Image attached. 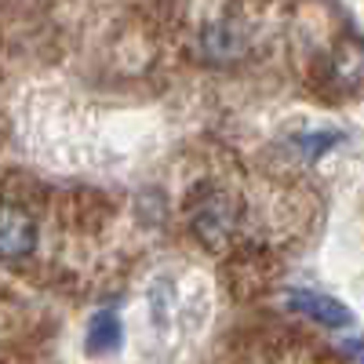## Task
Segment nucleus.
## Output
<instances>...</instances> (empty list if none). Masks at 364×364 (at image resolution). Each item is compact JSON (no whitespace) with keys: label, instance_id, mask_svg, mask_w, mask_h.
Masks as SVG:
<instances>
[{"label":"nucleus","instance_id":"7","mask_svg":"<svg viewBox=\"0 0 364 364\" xmlns=\"http://www.w3.org/2000/svg\"><path fill=\"white\" fill-rule=\"evenodd\" d=\"M299 142H302V154H306V157H317V154H324L331 142H339V135L336 132H321V135H302Z\"/></svg>","mask_w":364,"mask_h":364},{"label":"nucleus","instance_id":"1","mask_svg":"<svg viewBox=\"0 0 364 364\" xmlns=\"http://www.w3.org/2000/svg\"><path fill=\"white\" fill-rule=\"evenodd\" d=\"M190 223H193V233L204 237L208 245H223L240 226V204L226 190L208 186V190H200L197 204L190 208Z\"/></svg>","mask_w":364,"mask_h":364},{"label":"nucleus","instance_id":"6","mask_svg":"<svg viewBox=\"0 0 364 364\" xmlns=\"http://www.w3.org/2000/svg\"><path fill=\"white\" fill-rule=\"evenodd\" d=\"M124 331H120V317L113 310H99L95 317L87 321V331H84V346L91 353H109L120 346Z\"/></svg>","mask_w":364,"mask_h":364},{"label":"nucleus","instance_id":"2","mask_svg":"<svg viewBox=\"0 0 364 364\" xmlns=\"http://www.w3.org/2000/svg\"><path fill=\"white\" fill-rule=\"evenodd\" d=\"M288 306L299 310V314H306L310 321L328 324V328H343V324L353 321V314L343 306L339 299H331V295H324V291H310V288H295V291L288 295Z\"/></svg>","mask_w":364,"mask_h":364},{"label":"nucleus","instance_id":"5","mask_svg":"<svg viewBox=\"0 0 364 364\" xmlns=\"http://www.w3.org/2000/svg\"><path fill=\"white\" fill-rule=\"evenodd\" d=\"M331 80L339 87H360L364 84V44L357 37L339 41V48L331 51Z\"/></svg>","mask_w":364,"mask_h":364},{"label":"nucleus","instance_id":"3","mask_svg":"<svg viewBox=\"0 0 364 364\" xmlns=\"http://www.w3.org/2000/svg\"><path fill=\"white\" fill-rule=\"evenodd\" d=\"M37 248V226L33 219L26 215V211H18L15 204L4 208V230H0V252H4V259H26L29 252Z\"/></svg>","mask_w":364,"mask_h":364},{"label":"nucleus","instance_id":"4","mask_svg":"<svg viewBox=\"0 0 364 364\" xmlns=\"http://www.w3.org/2000/svg\"><path fill=\"white\" fill-rule=\"evenodd\" d=\"M245 29H240L237 22H211L204 26L200 33V51L211 58V63H230V58H237L240 51H245Z\"/></svg>","mask_w":364,"mask_h":364},{"label":"nucleus","instance_id":"8","mask_svg":"<svg viewBox=\"0 0 364 364\" xmlns=\"http://www.w3.org/2000/svg\"><path fill=\"white\" fill-rule=\"evenodd\" d=\"M343 350H346L350 357H357V360L364 364V343H360V339H350V343H343Z\"/></svg>","mask_w":364,"mask_h":364}]
</instances>
